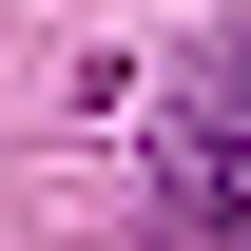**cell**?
<instances>
[{
  "instance_id": "1",
  "label": "cell",
  "mask_w": 251,
  "mask_h": 251,
  "mask_svg": "<svg viewBox=\"0 0 251 251\" xmlns=\"http://www.w3.org/2000/svg\"><path fill=\"white\" fill-rule=\"evenodd\" d=\"M155 232L251 251V39H193L174 97H155Z\"/></svg>"
}]
</instances>
